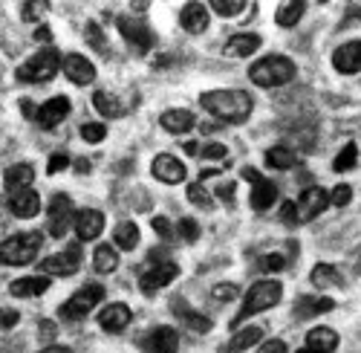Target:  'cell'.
Returning <instances> with one entry per match:
<instances>
[{
  "instance_id": "cell-23",
  "label": "cell",
  "mask_w": 361,
  "mask_h": 353,
  "mask_svg": "<svg viewBox=\"0 0 361 353\" xmlns=\"http://www.w3.org/2000/svg\"><path fill=\"white\" fill-rule=\"evenodd\" d=\"M9 212L20 220H32L41 215V197L32 191V189H26L20 194H12L9 197Z\"/></svg>"
},
{
  "instance_id": "cell-29",
  "label": "cell",
  "mask_w": 361,
  "mask_h": 353,
  "mask_svg": "<svg viewBox=\"0 0 361 353\" xmlns=\"http://www.w3.org/2000/svg\"><path fill=\"white\" fill-rule=\"evenodd\" d=\"M260 339H263V328H257V325H249V328L237 330V333L228 339L226 350H228V353H246V350H252L255 345H260Z\"/></svg>"
},
{
  "instance_id": "cell-53",
  "label": "cell",
  "mask_w": 361,
  "mask_h": 353,
  "mask_svg": "<svg viewBox=\"0 0 361 353\" xmlns=\"http://www.w3.org/2000/svg\"><path fill=\"white\" fill-rule=\"evenodd\" d=\"M38 333H41V339H47V342H52L55 339V325H52V321H41V328H38Z\"/></svg>"
},
{
  "instance_id": "cell-33",
  "label": "cell",
  "mask_w": 361,
  "mask_h": 353,
  "mask_svg": "<svg viewBox=\"0 0 361 353\" xmlns=\"http://www.w3.org/2000/svg\"><path fill=\"white\" fill-rule=\"evenodd\" d=\"M113 244L118 249H136V244H139V226L133 220H122L113 229Z\"/></svg>"
},
{
  "instance_id": "cell-44",
  "label": "cell",
  "mask_w": 361,
  "mask_h": 353,
  "mask_svg": "<svg viewBox=\"0 0 361 353\" xmlns=\"http://www.w3.org/2000/svg\"><path fill=\"white\" fill-rule=\"evenodd\" d=\"M260 267H263V273H281V270L286 267V258H283L281 252H269V255L260 261Z\"/></svg>"
},
{
  "instance_id": "cell-24",
  "label": "cell",
  "mask_w": 361,
  "mask_h": 353,
  "mask_svg": "<svg viewBox=\"0 0 361 353\" xmlns=\"http://www.w3.org/2000/svg\"><path fill=\"white\" fill-rule=\"evenodd\" d=\"M179 26L185 29V32H191V35H200V32H205L208 29V6L205 4H185L183 6V12H179Z\"/></svg>"
},
{
  "instance_id": "cell-1",
  "label": "cell",
  "mask_w": 361,
  "mask_h": 353,
  "mask_svg": "<svg viewBox=\"0 0 361 353\" xmlns=\"http://www.w3.org/2000/svg\"><path fill=\"white\" fill-rule=\"evenodd\" d=\"M200 104L220 122L228 125H240L246 122L252 110H255V99L246 90H237V87H223V90H208L200 96Z\"/></svg>"
},
{
  "instance_id": "cell-19",
  "label": "cell",
  "mask_w": 361,
  "mask_h": 353,
  "mask_svg": "<svg viewBox=\"0 0 361 353\" xmlns=\"http://www.w3.org/2000/svg\"><path fill=\"white\" fill-rule=\"evenodd\" d=\"M171 310H173V316L183 318V325L188 330H194V333H208V330H212V318H208L205 313H197L188 301H183V296H176L171 301Z\"/></svg>"
},
{
  "instance_id": "cell-36",
  "label": "cell",
  "mask_w": 361,
  "mask_h": 353,
  "mask_svg": "<svg viewBox=\"0 0 361 353\" xmlns=\"http://www.w3.org/2000/svg\"><path fill=\"white\" fill-rule=\"evenodd\" d=\"M355 165H358V145H355V142H347L344 148L338 151L336 162H333V171L344 174V171H353Z\"/></svg>"
},
{
  "instance_id": "cell-58",
  "label": "cell",
  "mask_w": 361,
  "mask_h": 353,
  "mask_svg": "<svg viewBox=\"0 0 361 353\" xmlns=\"http://www.w3.org/2000/svg\"><path fill=\"white\" fill-rule=\"evenodd\" d=\"M75 168H78L81 174H87V171H90V162H87V160H78V162H75Z\"/></svg>"
},
{
  "instance_id": "cell-52",
  "label": "cell",
  "mask_w": 361,
  "mask_h": 353,
  "mask_svg": "<svg viewBox=\"0 0 361 353\" xmlns=\"http://www.w3.org/2000/svg\"><path fill=\"white\" fill-rule=\"evenodd\" d=\"M257 353H286V342H283V339H272V342L260 345Z\"/></svg>"
},
{
  "instance_id": "cell-46",
  "label": "cell",
  "mask_w": 361,
  "mask_h": 353,
  "mask_svg": "<svg viewBox=\"0 0 361 353\" xmlns=\"http://www.w3.org/2000/svg\"><path fill=\"white\" fill-rule=\"evenodd\" d=\"M70 168V157L67 154H52L49 162H47V174H58V171H64Z\"/></svg>"
},
{
  "instance_id": "cell-15",
  "label": "cell",
  "mask_w": 361,
  "mask_h": 353,
  "mask_svg": "<svg viewBox=\"0 0 361 353\" xmlns=\"http://www.w3.org/2000/svg\"><path fill=\"white\" fill-rule=\"evenodd\" d=\"M70 110H73V104H70L67 96H52L49 102H44V104L38 107L35 122H38L41 128H58V125H61L67 116H70Z\"/></svg>"
},
{
  "instance_id": "cell-10",
  "label": "cell",
  "mask_w": 361,
  "mask_h": 353,
  "mask_svg": "<svg viewBox=\"0 0 361 353\" xmlns=\"http://www.w3.org/2000/svg\"><path fill=\"white\" fill-rule=\"evenodd\" d=\"M116 29L122 32V38L136 49V55H145L150 52V47H154V32H150V26L139 18H125L118 15L116 18Z\"/></svg>"
},
{
  "instance_id": "cell-59",
  "label": "cell",
  "mask_w": 361,
  "mask_h": 353,
  "mask_svg": "<svg viewBox=\"0 0 361 353\" xmlns=\"http://www.w3.org/2000/svg\"><path fill=\"white\" fill-rule=\"evenodd\" d=\"M185 154H197V142H185Z\"/></svg>"
},
{
  "instance_id": "cell-28",
  "label": "cell",
  "mask_w": 361,
  "mask_h": 353,
  "mask_svg": "<svg viewBox=\"0 0 361 353\" xmlns=\"http://www.w3.org/2000/svg\"><path fill=\"white\" fill-rule=\"evenodd\" d=\"M47 289H49L47 275H26V278L12 281V287H9V292L15 299H35V296H44Z\"/></svg>"
},
{
  "instance_id": "cell-7",
  "label": "cell",
  "mask_w": 361,
  "mask_h": 353,
  "mask_svg": "<svg viewBox=\"0 0 361 353\" xmlns=\"http://www.w3.org/2000/svg\"><path fill=\"white\" fill-rule=\"evenodd\" d=\"M243 180H249V186H252V194H249V205H252V209L257 215L272 209L275 200H278V186L272 180H266V176L260 171H255V168H243Z\"/></svg>"
},
{
  "instance_id": "cell-54",
  "label": "cell",
  "mask_w": 361,
  "mask_h": 353,
  "mask_svg": "<svg viewBox=\"0 0 361 353\" xmlns=\"http://www.w3.org/2000/svg\"><path fill=\"white\" fill-rule=\"evenodd\" d=\"M20 110H23V116L26 119H35V113H38V107L29 102V99H20Z\"/></svg>"
},
{
  "instance_id": "cell-56",
  "label": "cell",
  "mask_w": 361,
  "mask_h": 353,
  "mask_svg": "<svg viewBox=\"0 0 361 353\" xmlns=\"http://www.w3.org/2000/svg\"><path fill=\"white\" fill-rule=\"evenodd\" d=\"M38 353H73V350L64 347V345H49V347H44V350H38Z\"/></svg>"
},
{
  "instance_id": "cell-17",
  "label": "cell",
  "mask_w": 361,
  "mask_h": 353,
  "mask_svg": "<svg viewBox=\"0 0 361 353\" xmlns=\"http://www.w3.org/2000/svg\"><path fill=\"white\" fill-rule=\"evenodd\" d=\"M133 321V313H130V307L128 304H122V301H113V304H107L102 313H99V328L104 330V333H122L128 325Z\"/></svg>"
},
{
  "instance_id": "cell-40",
  "label": "cell",
  "mask_w": 361,
  "mask_h": 353,
  "mask_svg": "<svg viewBox=\"0 0 361 353\" xmlns=\"http://www.w3.org/2000/svg\"><path fill=\"white\" fill-rule=\"evenodd\" d=\"M176 234L183 238L185 244H197L200 241V223L194 220V217H183L176 223Z\"/></svg>"
},
{
  "instance_id": "cell-50",
  "label": "cell",
  "mask_w": 361,
  "mask_h": 353,
  "mask_svg": "<svg viewBox=\"0 0 361 353\" xmlns=\"http://www.w3.org/2000/svg\"><path fill=\"white\" fill-rule=\"evenodd\" d=\"M234 194H237V183L228 180V183H220V186H217V197H220L223 203H231Z\"/></svg>"
},
{
  "instance_id": "cell-57",
  "label": "cell",
  "mask_w": 361,
  "mask_h": 353,
  "mask_svg": "<svg viewBox=\"0 0 361 353\" xmlns=\"http://www.w3.org/2000/svg\"><path fill=\"white\" fill-rule=\"evenodd\" d=\"M35 41H52V32L47 26H41V29H35Z\"/></svg>"
},
{
  "instance_id": "cell-4",
  "label": "cell",
  "mask_w": 361,
  "mask_h": 353,
  "mask_svg": "<svg viewBox=\"0 0 361 353\" xmlns=\"http://www.w3.org/2000/svg\"><path fill=\"white\" fill-rule=\"evenodd\" d=\"M44 246V232H20V234H12L0 244V263L4 267H26L38 258Z\"/></svg>"
},
{
  "instance_id": "cell-11",
  "label": "cell",
  "mask_w": 361,
  "mask_h": 353,
  "mask_svg": "<svg viewBox=\"0 0 361 353\" xmlns=\"http://www.w3.org/2000/svg\"><path fill=\"white\" fill-rule=\"evenodd\" d=\"M176 275H179V267L173 261H159V263H150V270H145L139 275V287H142V292H147V296H154V292L173 284Z\"/></svg>"
},
{
  "instance_id": "cell-32",
  "label": "cell",
  "mask_w": 361,
  "mask_h": 353,
  "mask_svg": "<svg viewBox=\"0 0 361 353\" xmlns=\"http://www.w3.org/2000/svg\"><path fill=\"white\" fill-rule=\"evenodd\" d=\"M263 160H266L269 168H275V171H289V168L298 165V154L292 148H286V145H275V148H269Z\"/></svg>"
},
{
  "instance_id": "cell-6",
  "label": "cell",
  "mask_w": 361,
  "mask_h": 353,
  "mask_svg": "<svg viewBox=\"0 0 361 353\" xmlns=\"http://www.w3.org/2000/svg\"><path fill=\"white\" fill-rule=\"evenodd\" d=\"M104 299V287L102 284H90V287H81L73 299H67V304L58 307V318L64 321H75V318H84L90 316V310H96Z\"/></svg>"
},
{
  "instance_id": "cell-45",
  "label": "cell",
  "mask_w": 361,
  "mask_h": 353,
  "mask_svg": "<svg viewBox=\"0 0 361 353\" xmlns=\"http://www.w3.org/2000/svg\"><path fill=\"white\" fill-rule=\"evenodd\" d=\"M226 157H228V148L220 142H212L202 148V160H226Z\"/></svg>"
},
{
  "instance_id": "cell-51",
  "label": "cell",
  "mask_w": 361,
  "mask_h": 353,
  "mask_svg": "<svg viewBox=\"0 0 361 353\" xmlns=\"http://www.w3.org/2000/svg\"><path fill=\"white\" fill-rule=\"evenodd\" d=\"M41 12H44V4H23V6H20L23 20H38Z\"/></svg>"
},
{
  "instance_id": "cell-34",
  "label": "cell",
  "mask_w": 361,
  "mask_h": 353,
  "mask_svg": "<svg viewBox=\"0 0 361 353\" xmlns=\"http://www.w3.org/2000/svg\"><path fill=\"white\" fill-rule=\"evenodd\" d=\"M93 267L96 273H116L118 270V252L113 249V244H102L93 252Z\"/></svg>"
},
{
  "instance_id": "cell-22",
  "label": "cell",
  "mask_w": 361,
  "mask_h": 353,
  "mask_svg": "<svg viewBox=\"0 0 361 353\" xmlns=\"http://www.w3.org/2000/svg\"><path fill=\"white\" fill-rule=\"evenodd\" d=\"M139 102V96L136 99H130V102H118L113 93H107V90H96L93 93V104H96V110L102 113V116H107V119H122V116H128L130 113V107Z\"/></svg>"
},
{
  "instance_id": "cell-2",
  "label": "cell",
  "mask_w": 361,
  "mask_h": 353,
  "mask_svg": "<svg viewBox=\"0 0 361 353\" xmlns=\"http://www.w3.org/2000/svg\"><path fill=\"white\" fill-rule=\"evenodd\" d=\"M281 299H283V284L281 281H257V284H252L249 292L243 296V307H240V313L234 316L231 325L240 328L252 316H257L263 310H272L275 304H281Z\"/></svg>"
},
{
  "instance_id": "cell-49",
  "label": "cell",
  "mask_w": 361,
  "mask_h": 353,
  "mask_svg": "<svg viewBox=\"0 0 361 353\" xmlns=\"http://www.w3.org/2000/svg\"><path fill=\"white\" fill-rule=\"evenodd\" d=\"M150 226H154V232L159 234L162 241H168L171 234H173V232H171V220H168V217H154V223H150Z\"/></svg>"
},
{
  "instance_id": "cell-13",
  "label": "cell",
  "mask_w": 361,
  "mask_h": 353,
  "mask_svg": "<svg viewBox=\"0 0 361 353\" xmlns=\"http://www.w3.org/2000/svg\"><path fill=\"white\" fill-rule=\"evenodd\" d=\"M329 205V194L321 189V186H310V189H304V194L298 197V203H295V209H298V223H310V220H315L324 209Z\"/></svg>"
},
{
  "instance_id": "cell-41",
  "label": "cell",
  "mask_w": 361,
  "mask_h": 353,
  "mask_svg": "<svg viewBox=\"0 0 361 353\" xmlns=\"http://www.w3.org/2000/svg\"><path fill=\"white\" fill-rule=\"evenodd\" d=\"M104 136H107V128L99 125V122H87V125H81V139L90 142V145H99Z\"/></svg>"
},
{
  "instance_id": "cell-25",
  "label": "cell",
  "mask_w": 361,
  "mask_h": 353,
  "mask_svg": "<svg viewBox=\"0 0 361 353\" xmlns=\"http://www.w3.org/2000/svg\"><path fill=\"white\" fill-rule=\"evenodd\" d=\"M159 125H162L168 133H188V131L197 125V119H194V113L185 110V107H171V110H165V113L159 116Z\"/></svg>"
},
{
  "instance_id": "cell-37",
  "label": "cell",
  "mask_w": 361,
  "mask_h": 353,
  "mask_svg": "<svg viewBox=\"0 0 361 353\" xmlns=\"http://www.w3.org/2000/svg\"><path fill=\"white\" fill-rule=\"evenodd\" d=\"M84 38H87V44H90V47H93L96 52L107 55V38H104V32H102V26H99L96 20H90V23L84 26Z\"/></svg>"
},
{
  "instance_id": "cell-9",
  "label": "cell",
  "mask_w": 361,
  "mask_h": 353,
  "mask_svg": "<svg viewBox=\"0 0 361 353\" xmlns=\"http://www.w3.org/2000/svg\"><path fill=\"white\" fill-rule=\"evenodd\" d=\"M47 217H49V234L52 238H67V232L75 226L73 200L67 194H55L47 205Z\"/></svg>"
},
{
  "instance_id": "cell-18",
  "label": "cell",
  "mask_w": 361,
  "mask_h": 353,
  "mask_svg": "<svg viewBox=\"0 0 361 353\" xmlns=\"http://www.w3.org/2000/svg\"><path fill=\"white\" fill-rule=\"evenodd\" d=\"M333 67L341 76L361 73V41H347L333 52Z\"/></svg>"
},
{
  "instance_id": "cell-26",
  "label": "cell",
  "mask_w": 361,
  "mask_h": 353,
  "mask_svg": "<svg viewBox=\"0 0 361 353\" xmlns=\"http://www.w3.org/2000/svg\"><path fill=\"white\" fill-rule=\"evenodd\" d=\"M260 44H263L260 35H255V32H240V35H231V38L226 41L223 55H228V58H246V55L257 52Z\"/></svg>"
},
{
  "instance_id": "cell-3",
  "label": "cell",
  "mask_w": 361,
  "mask_h": 353,
  "mask_svg": "<svg viewBox=\"0 0 361 353\" xmlns=\"http://www.w3.org/2000/svg\"><path fill=\"white\" fill-rule=\"evenodd\" d=\"M298 67L286 55H263L249 67V78L257 87H283L295 78Z\"/></svg>"
},
{
  "instance_id": "cell-48",
  "label": "cell",
  "mask_w": 361,
  "mask_h": 353,
  "mask_svg": "<svg viewBox=\"0 0 361 353\" xmlns=\"http://www.w3.org/2000/svg\"><path fill=\"white\" fill-rule=\"evenodd\" d=\"M20 321V316L15 310H6V307H0V330H12L15 325Z\"/></svg>"
},
{
  "instance_id": "cell-5",
  "label": "cell",
  "mask_w": 361,
  "mask_h": 353,
  "mask_svg": "<svg viewBox=\"0 0 361 353\" xmlns=\"http://www.w3.org/2000/svg\"><path fill=\"white\" fill-rule=\"evenodd\" d=\"M61 52H58L55 47H44L38 49L32 58H26V61L18 67V81L23 84H44V81H52L58 76V70H61Z\"/></svg>"
},
{
  "instance_id": "cell-38",
  "label": "cell",
  "mask_w": 361,
  "mask_h": 353,
  "mask_svg": "<svg viewBox=\"0 0 361 353\" xmlns=\"http://www.w3.org/2000/svg\"><path fill=\"white\" fill-rule=\"evenodd\" d=\"M208 9H214L217 15H223V18H234V15H240L243 9H249L243 0H212L208 4Z\"/></svg>"
},
{
  "instance_id": "cell-14",
  "label": "cell",
  "mask_w": 361,
  "mask_h": 353,
  "mask_svg": "<svg viewBox=\"0 0 361 353\" xmlns=\"http://www.w3.org/2000/svg\"><path fill=\"white\" fill-rule=\"evenodd\" d=\"M61 70H64V76H67L73 84H78V87H87V84L96 81V67H93V61H90V58H84V55H78V52L64 55Z\"/></svg>"
},
{
  "instance_id": "cell-21",
  "label": "cell",
  "mask_w": 361,
  "mask_h": 353,
  "mask_svg": "<svg viewBox=\"0 0 361 353\" xmlns=\"http://www.w3.org/2000/svg\"><path fill=\"white\" fill-rule=\"evenodd\" d=\"M32 180H35V168L29 165V162H18V165H9L6 174H4V186L12 194H20L26 189H32Z\"/></svg>"
},
{
  "instance_id": "cell-20",
  "label": "cell",
  "mask_w": 361,
  "mask_h": 353,
  "mask_svg": "<svg viewBox=\"0 0 361 353\" xmlns=\"http://www.w3.org/2000/svg\"><path fill=\"white\" fill-rule=\"evenodd\" d=\"M73 229L78 234V241H96L104 232V215L99 209H81V212H75V226Z\"/></svg>"
},
{
  "instance_id": "cell-30",
  "label": "cell",
  "mask_w": 361,
  "mask_h": 353,
  "mask_svg": "<svg viewBox=\"0 0 361 353\" xmlns=\"http://www.w3.org/2000/svg\"><path fill=\"white\" fill-rule=\"evenodd\" d=\"M307 347H312L315 353H333L338 347V333L333 328H312L307 333Z\"/></svg>"
},
{
  "instance_id": "cell-8",
  "label": "cell",
  "mask_w": 361,
  "mask_h": 353,
  "mask_svg": "<svg viewBox=\"0 0 361 353\" xmlns=\"http://www.w3.org/2000/svg\"><path fill=\"white\" fill-rule=\"evenodd\" d=\"M81 258H84V255H81V246H78V244H67V249L44 258V261L38 263V273H41V275H61V278L75 275L78 267H81Z\"/></svg>"
},
{
  "instance_id": "cell-35",
  "label": "cell",
  "mask_w": 361,
  "mask_h": 353,
  "mask_svg": "<svg viewBox=\"0 0 361 353\" xmlns=\"http://www.w3.org/2000/svg\"><path fill=\"white\" fill-rule=\"evenodd\" d=\"M304 12H307V4H298V0H289V4H281V6H278L275 20H278V26L292 29L300 18H304Z\"/></svg>"
},
{
  "instance_id": "cell-55",
  "label": "cell",
  "mask_w": 361,
  "mask_h": 353,
  "mask_svg": "<svg viewBox=\"0 0 361 353\" xmlns=\"http://www.w3.org/2000/svg\"><path fill=\"white\" fill-rule=\"evenodd\" d=\"M358 20H361V6H350V15H344V26L358 23Z\"/></svg>"
},
{
  "instance_id": "cell-12",
  "label": "cell",
  "mask_w": 361,
  "mask_h": 353,
  "mask_svg": "<svg viewBox=\"0 0 361 353\" xmlns=\"http://www.w3.org/2000/svg\"><path fill=\"white\" fill-rule=\"evenodd\" d=\"M150 174L165 186H179V183H185V176H188L185 162L176 160L173 154H157L154 162H150Z\"/></svg>"
},
{
  "instance_id": "cell-43",
  "label": "cell",
  "mask_w": 361,
  "mask_h": 353,
  "mask_svg": "<svg viewBox=\"0 0 361 353\" xmlns=\"http://www.w3.org/2000/svg\"><path fill=\"white\" fill-rule=\"evenodd\" d=\"M353 200V189L347 186V183H341V186H336V191L329 194V205H336V209H344V205Z\"/></svg>"
},
{
  "instance_id": "cell-27",
  "label": "cell",
  "mask_w": 361,
  "mask_h": 353,
  "mask_svg": "<svg viewBox=\"0 0 361 353\" xmlns=\"http://www.w3.org/2000/svg\"><path fill=\"white\" fill-rule=\"evenodd\" d=\"M329 310H336V301L333 299H318V296H300L298 301H295V318H315V316H321V313H329Z\"/></svg>"
},
{
  "instance_id": "cell-47",
  "label": "cell",
  "mask_w": 361,
  "mask_h": 353,
  "mask_svg": "<svg viewBox=\"0 0 361 353\" xmlns=\"http://www.w3.org/2000/svg\"><path fill=\"white\" fill-rule=\"evenodd\" d=\"M281 220L289 226H298V209H295V200L281 203Z\"/></svg>"
},
{
  "instance_id": "cell-31",
  "label": "cell",
  "mask_w": 361,
  "mask_h": 353,
  "mask_svg": "<svg viewBox=\"0 0 361 353\" xmlns=\"http://www.w3.org/2000/svg\"><path fill=\"white\" fill-rule=\"evenodd\" d=\"M310 281H312L318 289H326V287H344V275H341L338 267H333V263H315Z\"/></svg>"
},
{
  "instance_id": "cell-16",
  "label": "cell",
  "mask_w": 361,
  "mask_h": 353,
  "mask_svg": "<svg viewBox=\"0 0 361 353\" xmlns=\"http://www.w3.org/2000/svg\"><path fill=\"white\" fill-rule=\"evenodd\" d=\"M145 353H176L179 350V333L173 328H154L147 336H142Z\"/></svg>"
},
{
  "instance_id": "cell-39",
  "label": "cell",
  "mask_w": 361,
  "mask_h": 353,
  "mask_svg": "<svg viewBox=\"0 0 361 353\" xmlns=\"http://www.w3.org/2000/svg\"><path fill=\"white\" fill-rule=\"evenodd\" d=\"M185 194H188V200H191L194 205H200V209H212V205H214V197L205 191L202 183H188Z\"/></svg>"
},
{
  "instance_id": "cell-42",
  "label": "cell",
  "mask_w": 361,
  "mask_h": 353,
  "mask_svg": "<svg viewBox=\"0 0 361 353\" xmlns=\"http://www.w3.org/2000/svg\"><path fill=\"white\" fill-rule=\"evenodd\" d=\"M240 296V289H237V284H217L214 289H212V299H217L220 304H226V301H234Z\"/></svg>"
}]
</instances>
